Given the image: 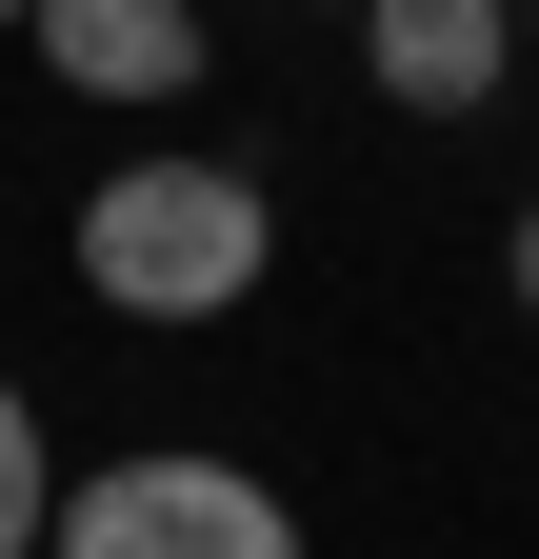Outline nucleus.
Segmentation results:
<instances>
[{"mask_svg":"<svg viewBox=\"0 0 539 559\" xmlns=\"http://www.w3.org/2000/svg\"><path fill=\"white\" fill-rule=\"evenodd\" d=\"M40 520H60V460H40V400L0 380V559H40Z\"/></svg>","mask_w":539,"mask_h":559,"instance_id":"39448f33","label":"nucleus"},{"mask_svg":"<svg viewBox=\"0 0 539 559\" xmlns=\"http://www.w3.org/2000/svg\"><path fill=\"white\" fill-rule=\"evenodd\" d=\"M500 260H519V300H539V221H519V240H500Z\"/></svg>","mask_w":539,"mask_h":559,"instance_id":"423d86ee","label":"nucleus"},{"mask_svg":"<svg viewBox=\"0 0 539 559\" xmlns=\"http://www.w3.org/2000/svg\"><path fill=\"white\" fill-rule=\"evenodd\" d=\"M260 260H280V221L240 160H120L81 200V300H120V320H220V300H260Z\"/></svg>","mask_w":539,"mask_h":559,"instance_id":"f257e3e1","label":"nucleus"},{"mask_svg":"<svg viewBox=\"0 0 539 559\" xmlns=\"http://www.w3.org/2000/svg\"><path fill=\"white\" fill-rule=\"evenodd\" d=\"M500 60H519L500 0H360V81H380L399 120H480V100H500Z\"/></svg>","mask_w":539,"mask_h":559,"instance_id":"7ed1b4c3","label":"nucleus"},{"mask_svg":"<svg viewBox=\"0 0 539 559\" xmlns=\"http://www.w3.org/2000/svg\"><path fill=\"white\" fill-rule=\"evenodd\" d=\"M0 21H40V0H0Z\"/></svg>","mask_w":539,"mask_h":559,"instance_id":"0eeeda50","label":"nucleus"},{"mask_svg":"<svg viewBox=\"0 0 539 559\" xmlns=\"http://www.w3.org/2000/svg\"><path fill=\"white\" fill-rule=\"evenodd\" d=\"M60 100H200V0H40L21 21Z\"/></svg>","mask_w":539,"mask_h":559,"instance_id":"20e7f679","label":"nucleus"},{"mask_svg":"<svg viewBox=\"0 0 539 559\" xmlns=\"http://www.w3.org/2000/svg\"><path fill=\"white\" fill-rule=\"evenodd\" d=\"M40 539H60V559H300L280 479H240V460H200V440L60 479V520H40Z\"/></svg>","mask_w":539,"mask_h":559,"instance_id":"f03ea898","label":"nucleus"}]
</instances>
